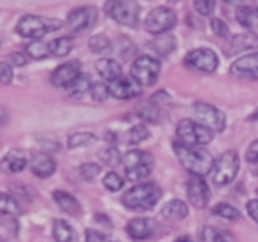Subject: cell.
Here are the masks:
<instances>
[{
  "instance_id": "cell-1",
  "label": "cell",
  "mask_w": 258,
  "mask_h": 242,
  "mask_svg": "<svg viewBox=\"0 0 258 242\" xmlns=\"http://www.w3.org/2000/svg\"><path fill=\"white\" fill-rule=\"evenodd\" d=\"M173 150H175V156H177V159H179V163L182 164L184 170H187L191 175L204 177V175L212 173V170H214L216 161L212 159V156L205 149L175 142L173 143Z\"/></svg>"
},
{
  "instance_id": "cell-2",
  "label": "cell",
  "mask_w": 258,
  "mask_h": 242,
  "mask_svg": "<svg viewBox=\"0 0 258 242\" xmlns=\"http://www.w3.org/2000/svg\"><path fill=\"white\" fill-rule=\"evenodd\" d=\"M159 200H161V188L154 182H142L122 196V203L129 210H151Z\"/></svg>"
},
{
  "instance_id": "cell-3",
  "label": "cell",
  "mask_w": 258,
  "mask_h": 242,
  "mask_svg": "<svg viewBox=\"0 0 258 242\" xmlns=\"http://www.w3.org/2000/svg\"><path fill=\"white\" fill-rule=\"evenodd\" d=\"M60 27L62 23L58 20L37 15H25L20 18L18 25H16V32L23 37H29V39H39V37H44L46 34L58 30Z\"/></svg>"
},
{
  "instance_id": "cell-4",
  "label": "cell",
  "mask_w": 258,
  "mask_h": 242,
  "mask_svg": "<svg viewBox=\"0 0 258 242\" xmlns=\"http://www.w3.org/2000/svg\"><path fill=\"white\" fill-rule=\"evenodd\" d=\"M124 171L127 180L140 182L151 175L152 166H154V157L145 150H131L122 159Z\"/></svg>"
},
{
  "instance_id": "cell-5",
  "label": "cell",
  "mask_w": 258,
  "mask_h": 242,
  "mask_svg": "<svg viewBox=\"0 0 258 242\" xmlns=\"http://www.w3.org/2000/svg\"><path fill=\"white\" fill-rule=\"evenodd\" d=\"M104 11L113 22L124 27L138 25V16H140V8L135 0H108L104 6Z\"/></svg>"
},
{
  "instance_id": "cell-6",
  "label": "cell",
  "mask_w": 258,
  "mask_h": 242,
  "mask_svg": "<svg viewBox=\"0 0 258 242\" xmlns=\"http://www.w3.org/2000/svg\"><path fill=\"white\" fill-rule=\"evenodd\" d=\"M177 138L180 140V143H186V145L202 147L214 140V133L212 129L195 120H180L177 126Z\"/></svg>"
},
{
  "instance_id": "cell-7",
  "label": "cell",
  "mask_w": 258,
  "mask_h": 242,
  "mask_svg": "<svg viewBox=\"0 0 258 242\" xmlns=\"http://www.w3.org/2000/svg\"><path fill=\"white\" fill-rule=\"evenodd\" d=\"M159 71H161V64H159V60H156L154 57H151V55L137 57L133 66H131V76H133L142 87L154 85L159 76Z\"/></svg>"
},
{
  "instance_id": "cell-8",
  "label": "cell",
  "mask_w": 258,
  "mask_h": 242,
  "mask_svg": "<svg viewBox=\"0 0 258 242\" xmlns=\"http://www.w3.org/2000/svg\"><path fill=\"white\" fill-rule=\"evenodd\" d=\"M239 156L235 150H226L219 156V159L216 161L214 170H212V180L218 186L230 184L233 178L239 173Z\"/></svg>"
},
{
  "instance_id": "cell-9",
  "label": "cell",
  "mask_w": 258,
  "mask_h": 242,
  "mask_svg": "<svg viewBox=\"0 0 258 242\" xmlns=\"http://www.w3.org/2000/svg\"><path fill=\"white\" fill-rule=\"evenodd\" d=\"M177 23V15L173 9L166 8V6H159L154 8L145 18L144 25L145 30L151 34H165L172 30Z\"/></svg>"
},
{
  "instance_id": "cell-10",
  "label": "cell",
  "mask_w": 258,
  "mask_h": 242,
  "mask_svg": "<svg viewBox=\"0 0 258 242\" xmlns=\"http://www.w3.org/2000/svg\"><path fill=\"white\" fill-rule=\"evenodd\" d=\"M219 58L211 48H198L184 57V66L189 69H197L202 73H214L218 69Z\"/></svg>"
},
{
  "instance_id": "cell-11",
  "label": "cell",
  "mask_w": 258,
  "mask_h": 242,
  "mask_svg": "<svg viewBox=\"0 0 258 242\" xmlns=\"http://www.w3.org/2000/svg\"><path fill=\"white\" fill-rule=\"evenodd\" d=\"M193 113L200 124H204L205 128L212 129V131H223L226 128V115L212 104L195 103Z\"/></svg>"
},
{
  "instance_id": "cell-12",
  "label": "cell",
  "mask_w": 258,
  "mask_h": 242,
  "mask_svg": "<svg viewBox=\"0 0 258 242\" xmlns=\"http://www.w3.org/2000/svg\"><path fill=\"white\" fill-rule=\"evenodd\" d=\"M97 11L94 8H78L68 15V29L73 34H82L96 23Z\"/></svg>"
},
{
  "instance_id": "cell-13",
  "label": "cell",
  "mask_w": 258,
  "mask_h": 242,
  "mask_svg": "<svg viewBox=\"0 0 258 242\" xmlns=\"http://www.w3.org/2000/svg\"><path fill=\"white\" fill-rule=\"evenodd\" d=\"M186 191H187V198H189L193 207H197V209H205V207H207L209 198H211V191H209L207 182L202 177L193 175V177L187 180Z\"/></svg>"
},
{
  "instance_id": "cell-14",
  "label": "cell",
  "mask_w": 258,
  "mask_h": 242,
  "mask_svg": "<svg viewBox=\"0 0 258 242\" xmlns=\"http://www.w3.org/2000/svg\"><path fill=\"white\" fill-rule=\"evenodd\" d=\"M235 78H242V80H258V51L256 53H249L244 55V57L237 58L235 62L230 68Z\"/></svg>"
},
{
  "instance_id": "cell-15",
  "label": "cell",
  "mask_w": 258,
  "mask_h": 242,
  "mask_svg": "<svg viewBox=\"0 0 258 242\" xmlns=\"http://www.w3.org/2000/svg\"><path fill=\"white\" fill-rule=\"evenodd\" d=\"M142 94V85L137 80L131 78H118L110 83V96L117 97V99H133V97Z\"/></svg>"
},
{
  "instance_id": "cell-16",
  "label": "cell",
  "mask_w": 258,
  "mask_h": 242,
  "mask_svg": "<svg viewBox=\"0 0 258 242\" xmlns=\"http://www.w3.org/2000/svg\"><path fill=\"white\" fill-rule=\"evenodd\" d=\"M80 76V62L71 60L58 66L50 76V82L53 87H69Z\"/></svg>"
},
{
  "instance_id": "cell-17",
  "label": "cell",
  "mask_w": 258,
  "mask_h": 242,
  "mask_svg": "<svg viewBox=\"0 0 258 242\" xmlns=\"http://www.w3.org/2000/svg\"><path fill=\"white\" fill-rule=\"evenodd\" d=\"M156 230V224L152 219H147V217H135L127 223L125 226V231L131 238L135 240H144V238H149Z\"/></svg>"
},
{
  "instance_id": "cell-18",
  "label": "cell",
  "mask_w": 258,
  "mask_h": 242,
  "mask_svg": "<svg viewBox=\"0 0 258 242\" xmlns=\"http://www.w3.org/2000/svg\"><path fill=\"white\" fill-rule=\"evenodd\" d=\"M30 170L36 177L39 178H48L55 173L57 170V163L51 159L48 154H36L30 161Z\"/></svg>"
},
{
  "instance_id": "cell-19",
  "label": "cell",
  "mask_w": 258,
  "mask_h": 242,
  "mask_svg": "<svg viewBox=\"0 0 258 242\" xmlns=\"http://www.w3.org/2000/svg\"><path fill=\"white\" fill-rule=\"evenodd\" d=\"M258 48V34L254 32H244L235 36L230 41L228 46V55H235V53H242V51H249Z\"/></svg>"
},
{
  "instance_id": "cell-20",
  "label": "cell",
  "mask_w": 258,
  "mask_h": 242,
  "mask_svg": "<svg viewBox=\"0 0 258 242\" xmlns=\"http://www.w3.org/2000/svg\"><path fill=\"white\" fill-rule=\"evenodd\" d=\"M25 166H27V156L20 149L9 150L4 156V159H2V168L8 173H20L22 170H25Z\"/></svg>"
},
{
  "instance_id": "cell-21",
  "label": "cell",
  "mask_w": 258,
  "mask_h": 242,
  "mask_svg": "<svg viewBox=\"0 0 258 242\" xmlns=\"http://www.w3.org/2000/svg\"><path fill=\"white\" fill-rule=\"evenodd\" d=\"M53 200L57 202V205L60 207L66 214H69V216L78 217L80 214H82V205H80V202L73 195H69V193L55 191L53 193Z\"/></svg>"
},
{
  "instance_id": "cell-22",
  "label": "cell",
  "mask_w": 258,
  "mask_h": 242,
  "mask_svg": "<svg viewBox=\"0 0 258 242\" xmlns=\"http://www.w3.org/2000/svg\"><path fill=\"white\" fill-rule=\"evenodd\" d=\"M96 68H97V73H99L101 78L106 80V82H110V83L118 78H122V68L118 66L117 60H113V58H101V60H97Z\"/></svg>"
},
{
  "instance_id": "cell-23",
  "label": "cell",
  "mask_w": 258,
  "mask_h": 242,
  "mask_svg": "<svg viewBox=\"0 0 258 242\" xmlns=\"http://www.w3.org/2000/svg\"><path fill=\"white\" fill-rule=\"evenodd\" d=\"M161 216L168 221H180L187 216V205L182 200H172L163 207Z\"/></svg>"
},
{
  "instance_id": "cell-24",
  "label": "cell",
  "mask_w": 258,
  "mask_h": 242,
  "mask_svg": "<svg viewBox=\"0 0 258 242\" xmlns=\"http://www.w3.org/2000/svg\"><path fill=\"white\" fill-rule=\"evenodd\" d=\"M92 85L94 83L90 82V78L87 75H80L78 78L75 80V82L71 83V85L68 87V96L69 97H75V99H78V97H83L85 94H89L90 90H92Z\"/></svg>"
},
{
  "instance_id": "cell-25",
  "label": "cell",
  "mask_w": 258,
  "mask_h": 242,
  "mask_svg": "<svg viewBox=\"0 0 258 242\" xmlns=\"http://www.w3.org/2000/svg\"><path fill=\"white\" fill-rule=\"evenodd\" d=\"M237 22L246 29H258V9L239 8L237 9Z\"/></svg>"
},
{
  "instance_id": "cell-26",
  "label": "cell",
  "mask_w": 258,
  "mask_h": 242,
  "mask_svg": "<svg viewBox=\"0 0 258 242\" xmlns=\"http://www.w3.org/2000/svg\"><path fill=\"white\" fill-rule=\"evenodd\" d=\"M53 238L57 242H75V230L66 221H53Z\"/></svg>"
},
{
  "instance_id": "cell-27",
  "label": "cell",
  "mask_w": 258,
  "mask_h": 242,
  "mask_svg": "<svg viewBox=\"0 0 258 242\" xmlns=\"http://www.w3.org/2000/svg\"><path fill=\"white\" fill-rule=\"evenodd\" d=\"M75 48V43H73L71 37H58V39H53L50 43V53L55 55V57H66L68 53H71V50Z\"/></svg>"
},
{
  "instance_id": "cell-28",
  "label": "cell",
  "mask_w": 258,
  "mask_h": 242,
  "mask_svg": "<svg viewBox=\"0 0 258 242\" xmlns=\"http://www.w3.org/2000/svg\"><path fill=\"white\" fill-rule=\"evenodd\" d=\"M50 53V44L43 43L39 39H34L32 43L27 44V55L34 60H41V58H46Z\"/></svg>"
},
{
  "instance_id": "cell-29",
  "label": "cell",
  "mask_w": 258,
  "mask_h": 242,
  "mask_svg": "<svg viewBox=\"0 0 258 242\" xmlns=\"http://www.w3.org/2000/svg\"><path fill=\"white\" fill-rule=\"evenodd\" d=\"M149 136H151V133H149L147 126L137 124V126H133V128L129 129L127 133H125V142L131 143V145H137V143H140V142H144V140H147Z\"/></svg>"
},
{
  "instance_id": "cell-30",
  "label": "cell",
  "mask_w": 258,
  "mask_h": 242,
  "mask_svg": "<svg viewBox=\"0 0 258 242\" xmlns=\"http://www.w3.org/2000/svg\"><path fill=\"white\" fill-rule=\"evenodd\" d=\"M97 142V136L92 133H75L69 136V147L71 149H80V147H90Z\"/></svg>"
},
{
  "instance_id": "cell-31",
  "label": "cell",
  "mask_w": 258,
  "mask_h": 242,
  "mask_svg": "<svg viewBox=\"0 0 258 242\" xmlns=\"http://www.w3.org/2000/svg\"><path fill=\"white\" fill-rule=\"evenodd\" d=\"M212 214L218 217H223V219H228V221L240 219V212L235 209V207L228 205V203H218V205H214L212 207Z\"/></svg>"
},
{
  "instance_id": "cell-32",
  "label": "cell",
  "mask_w": 258,
  "mask_h": 242,
  "mask_svg": "<svg viewBox=\"0 0 258 242\" xmlns=\"http://www.w3.org/2000/svg\"><path fill=\"white\" fill-rule=\"evenodd\" d=\"M0 212L6 214V216H18L22 212V209H20L18 202L13 196L4 193V195L0 196Z\"/></svg>"
},
{
  "instance_id": "cell-33",
  "label": "cell",
  "mask_w": 258,
  "mask_h": 242,
  "mask_svg": "<svg viewBox=\"0 0 258 242\" xmlns=\"http://www.w3.org/2000/svg\"><path fill=\"white\" fill-rule=\"evenodd\" d=\"M124 157L120 156L117 147H106V149L101 152V161H103L106 166H117L118 163H122Z\"/></svg>"
},
{
  "instance_id": "cell-34",
  "label": "cell",
  "mask_w": 258,
  "mask_h": 242,
  "mask_svg": "<svg viewBox=\"0 0 258 242\" xmlns=\"http://www.w3.org/2000/svg\"><path fill=\"white\" fill-rule=\"evenodd\" d=\"M103 184L104 188L108 189V191H120L122 188H124V180H122V177L118 173H115V171H108L106 175H104L103 178Z\"/></svg>"
},
{
  "instance_id": "cell-35",
  "label": "cell",
  "mask_w": 258,
  "mask_h": 242,
  "mask_svg": "<svg viewBox=\"0 0 258 242\" xmlns=\"http://www.w3.org/2000/svg\"><path fill=\"white\" fill-rule=\"evenodd\" d=\"M89 48L94 51V53H103V51H106L108 48H110V39H108L106 36H92L89 39Z\"/></svg>"
},
{
  "instance_id": "cell-36",
  "label": "cell",
  "mask_w": 258,
  "mask_h": 242,
  "mask_svg": "<svg viewBox=\"0 0 258 242\" xmlns=\"http://www.w3.org/2000/svg\"><path fill=\"white\" fill-rule=\"evenodd\" d=\"M200 242H228L216 228L204 226L200 231Z\"/></svg>"
},
{
  "instance_id": "cell-37",
  "label": "cell",
  "mask_w": 258,
  "mask_h": 242,
  "mask_svg": "<svg viewBox=\"0 0 258 242\" xmlns=\"http://www.w3.org/2000/svg\"><path fill=\"white\" fill-rule=\"evenodd\" d=\"M193 6H195V9H197L198 15L209 16V15H212V11H214L216 0H193Z\"/></svg>"
},
{
  "instance_id": "cell-38",
  "label": "cell",
  "mask_w": 258,
  "mask_h": 242,
  "mask_svg": "<svg viewBox=\"0 0 258 242\" xmlns=\"http://www.w3.org/2000/svg\"><path fill=\"white\" fill-rule=\"evenodd\" d=\"M90 96L94 101H104L110 96V85H104V83H94L92 90H90Z\"/></svg>"
},
{
  "instance_id": "cell-39",
  "label": "cell",
  "mask_w": 258,
  "mask_h": 242,
  "mask_svg": "<svg viewBox=\"0 0 258 242\" xmlns=\"http://www.w3.org/2000/svg\"><path fill=\"white\" fill-rule=\"evenodd\" d=\"M80 173L85 180H94L97 175L101 173V166L99 164H94V163H87V164H82L80 168Z\"/></svg>"
},
{
  "instance_id": "cell-40",
  "label": "cell",
  "mask_w": 258,
  "mask_h": 242,
  "mask_svg": "<svg viewBox=\"0 0 258 242\" xmlns=\"http://www.w3.org/2000/svg\"><path fill=\"white\" fill-rule=\"evenodd\" d=\"M151 46H156V50H159L163 55L170 53L175 48V41L173 37H161V39H156V43H152Z\"/></svg>"
},
{
  "instance_id": "cell-41",
  "label": "cell",
  "mask_w": 258,
  "mask_h": 242,
  "mask_svg": "<svg viewBox=\"0 0 258 242\" xmlns=\"http://www.w3.org/2000/svg\"><path fill=\"white\" fill-rule=\"evenodd\" d=\"M211 29H212V32H214L216 36L223 37V39H226V37L230 36V29L226 27V23L223 22V20H219V18H212L211 20Z\"/></svg>"
},
{
  "instance_id": "cell-42",
  "label": "cell",
  "mask_w": 258,
  "mask_h": 242,
  "mask_svg": "<svg viewBox=\"0 0 258 242\" xmlns=\"http://www.w3.org/2000/svg\"><path fill=\"white\" fill-rule=\"evenodd\" d=\"M85 242H108V238H106V235L101 233V231L89 228V230L85 231Z\"/></svg>"
},
{
  "instance_id": "cell-43",
  "label": "cell",
  "mask_w": 258,
  "mask_h": 242,
  "mask_svg": "<svg viewBox=\"0 0 258 242\" xmlns=\"http://www.w3.org/2000/svg\"><path fill=\"white\" fill-rule=\"evenodd\" d=\"M0 78H2V83H11L13 80V68L8 64V62H2L0 64Z\"/></svg>"
},
{
  "instance_id": "cell-44",
  "label": "cell",
  "mask_w": 258,
  "mask_h": 242,
  "mask_svg": "<svg viewBox=\"0 0 258 242\" xmlns=\"http://www.w3.org/2000/svg\"><path fill=\"white\" fill-rule=\"evenodd\" d=\"M27 60H29V55H23V53H20V51H15V53L9 55V62H11L15 68H22V66H25Z\"/></svg>"
},
{
  "instance_id": "cell-45",
  "label": "cell",
  "mask_w": 258,
  "mask_h": 242,
  "mask_svg": "<svg viewBox=\"0 0 258 242\" xmlns=\"http://www.w3.org/2000/svg\"><path fill=\"white\" fill-rule=\"evenodd\" d=\"M246 159H247V163H254V164L258 163V140H254L249 145V149H247V152H246Z\"/></svg>"
},
{
  "instance_id": "cell-46",
  "label": "cell",
  "mask_w": 258,
  "mask_h": 242,
  "mask_svg": "<svg viewBox=\"0 0 258 242\" xmlns=\"http://www.w3.org/2000/svg\"><path fill=\"white\" fill-rule=\"evenodd\" d=\"M246 209H247V214H249L251 219H253L254 223H258V200H249Z\"/></svg>"
},
{
  "instance_id": "cell-47",
  "label": "cell",
  "mask_w": 258,
  "mask_h": 242,
  "mask_svg": "<svg viewBox=\"0 0 258 242\" xmlns=\"http://www.w3.org/2000/svg\"><path fill=\"white\" fill-rule=\"evenodd\" d=\"M175 242H193V240H191L189 237H180V238H177Z\"/></svg>"
},
{
  "instance_id": "cell-48",
  "label": "cell",
  "mask_w": 258,
  "mask_h": 242,
  "mask_svg": "<svg viewBox=\"0 0 258 242\" xmlns=\"http://www.w3.org/2000/svg\"><path fill=\"white\" fill-rule=\"evenodd\" d=\"M223 2H226V4H233V2H237V0H223Z\"/></svg>"
},
{
  "instance_id": "cell-49",
  "label": "cell",
  "mask_w": 258,
  "mask_h": 242,
  "mask_svg": "<svg viewBox=\"0 0 258 242\" xmlns=\"http://www.w3.org/2000/svg\"><path fill=\"white\" fill-rule=\"evenodd\" d=\"M168 2H172V4H177V2H180V0H168Z\"/></svg>"
},
{
  "instance_id": "cell-50",
  "label": "cell",
  "mask_w": 258,
  "mask_h": 242,
  "mask_svg": "<svg viewBox=\"0 0 258 242\" xmlns=\"http://www.w3.org/2000/svg\"><path fill=\"white\" fill-rule=\"evenodd\" d=\"M254 118H256V120H258V111H256V113H254Z\"/></svg>"
},
{
  "instance_id": "cell-51",
  "label": "cell",
  "mask_w": 258,
  "mask_h": 242,
  "mask_svg": "<svg viewBox=\"0 0 258 242\" xmlns=\"http://www.w3.org/2000/svg\"><path fill=\"white\" fill-rule=\"evenodd\" d=\"M256 173H258V170H256Z\"/></svg>"
}]
</instances>
